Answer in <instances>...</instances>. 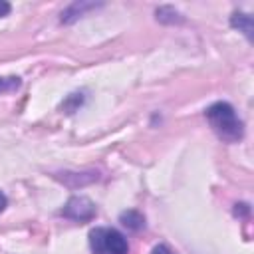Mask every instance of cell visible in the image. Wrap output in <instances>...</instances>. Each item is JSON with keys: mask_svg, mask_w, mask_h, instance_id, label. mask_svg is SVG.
<instances>
[{"mask_svg": "<svg viewBox=\"0 0 254 254\" xmlns=\"http://www.w3.org/2000/svg\"><path fill=\"white\" fill-rule=\"evenodd\" d=\"M208 125L212 127V131L226 143H236L244 137V125L240 121V117L236 115L234 107L226 101H216L210 107H206L204 111Z\"/></svg>", "mask_w": 254, "mask_h": 254, "instance_id": "1", "label": "cell"}, {"mask_svg": "<svg viewBox=\"0 0 254 254\" xmlns=\"http://www.w3.org/2000/svg\"><path fill=\"white\" fill-rule=\"evenodd\" d=\"M89 246L93 254H127V238L109 226H95L89 232Z\"/></svg>", "mask_w": 254, "mask_h": 254, "instance_id": "2", "label": "cell"}, {"mask_svg": "<svg viewBox=\"0 0 254 254\" xmlns=\"http://www.w3.org/2000/svg\"><path fill=\"white\" fill-rule=\"evenodd\" d=\"M95 204L87 198V196H71L65 206L60 210V214L64 218H69V220H75V222H87L95 216Z\"/></svg>", "mask_w": 254, "mask_h": 254, "instance_id": "3", "label": "cell"}, {"mask_svg": "<svg viewBox=\"0 0 254 254\" xmlns=\"http://www.w3.org/2000/svg\"><path fill=\"white\" fill-rule=\"evenodd\" d=\"M56 179H60L64 185H67L71 189H77V187H85L89 183H95L99 179V173L97 171H87V173H71V171H65V173H58Z\"/></svg>", "mask_w": 254, "mask_h": 254, "instance_id": "4", "label": "cell"}, {"mask_svg": "<svg viewBox=\"0 0 254 254\" xmlns=\"http://www.w3.org/2000/svg\"><path fill=\"white\" fill-rule=\"evenodd\" d=\"M99 4H95V2H73V4H69L64 12H62V24H71V22H75L77 18H81L87 10H93V8H97Z\"/></svg>", "mask_w": 254, "mask_h": 254, "instance_id": "5", "label": "cell"}, {"mask_svg": "<svg viewBox=\"0 0 254 254\" xmlns=\"http://www.w3.org/2000/svg\"><path fill=\"white\" fill-rule=\"evenodd\" d=\"M230 26L232 28H238L240 32H244V36L248 40H252V32H254V24H252V18L244 12H234L232 18H230Z\"/></svg>", "mask_w": 254, "mask_h": 254, "instance_id": "6", "label": "cell"}, {"mask_svg": "<svg viewBox=\"0 0 254 254\" xmlns=\"http://www.w3.org/2000/svg\"><path fill=\"white\" fill-rule=\"evenodd\" d=\"M119 222H121L125 228L137 232V230H141V228L145 226V216H143L141 212H137V210H125V212H121Z\"/></svg>", "mask_w": 254, "mask_h": 254, "instance_id": "7", "label": "cell"}, {"mask_svg": "<svg viewBox=\"0 0 254 254\" xmlns=\"http://www.w3.org/2000/svg\"><path fill=\"white\" fill-rule=\"evenodd\" d=\"M157 20L161 22V24H181L185 18L175 10V8H171V6H161V8H157Z\"/></svg>", "mask_w": 254, "mask_h": 254, "instance_id": "8", "label": "cell"}, {"mask_svg": "<svg viewBox=\"0 0 254 254\" xmlns=\"http://www.w3.org/2000/svg\"><path fill=\"white\" fill-rule=\"evenodd\" d=\"M22 85V79L18 75H8V77H0V95L2 93H10L16 91Z\"/></svg>", "mask_w": 254, "mask_h": 254, "instance_id": "9", "label": "cell"}, {"mask_svg": "<svg viewBox=\"0 0 254 254\" xmlns=\"http://www.w3.org/2000/svg\"><path fill=\"white\" fill-rule=\"evenodd\" d=\"M83 99H85L83 93H69L67 99L62 103V109H64L65 113H73V111L83 103Z\"/></svg>", "mask_w": 254, "mask_h": 254, "instance_id": "10", "label": "cell"}, {"mask_svg": "<svg viewBox=\"0 0 254 254\" xmlns=\"http://www.w3.org/2000/svg\"><path fill=\"white\" fill-rule=\"evenodd\" d=\"M151 254H175L167 244H157L155 248H153V252Z\"/></svg>", "mask_w": 254, "mask_h": 254, "instance_id": "11", "label": "cell"}, {"mask_svg": "<svg viewBox=\"0 0 254 254\" xmlns=\"http://www.w3.org/2000/svg\"><path fill=\"white\" fill-rule=\"evenodd\" d=\"M10 10H12V6H10L8 2L0 0V18H2V16H8V14H10Z\"/></svg>", "mask_w": 254, "mask_h": 254, "instance_id": "12", "label": "cell"}, {"mask_svg": "<svg viewBox=\"0 0 254 254\" xmlns=\"http://www.w3.org/2000/svg\"><path fill=\"white\" fill-rule=\"evenodd\" d=\"M6 204H8V200H6V194H4L2 190H0V212H2L4 208H6Z\"/></svg>", "mask_w": 254, "mask_h": 254, "instance_id": "13", "label": "cell"}]
</instances>
